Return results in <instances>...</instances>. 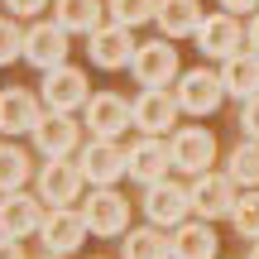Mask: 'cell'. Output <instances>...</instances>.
<instances>
[{
	"label": "cell",
	"mask_w": 259,
	"mask_h": 259,
	"mask_svg": "<svg viewBox=\"0 0 259 259\" xmlns=\"http://www.w3.org/2000/svg\"><path fill=\"white\" fill-rule=\"evenodd\" d=\"M250 53H259V15L250 19Z\"/></svg>",
	"instance_id": "836d02e7"
},
{
	"label": "cell",
	"mask_w": 259,
	"mask_h": 259,
	"mask_svg": "<svg viewBox=\"0 0 259 259\" xmlns=\"http://www.w3.org/2000/svg\"><path fill=\"white\" fill-rule=\"evenodd\" d=\"M168 158L173 168H187V173H206L216 158V139L206 130H178V139L168 144Z\"/></svg>",
	"instance_id": "8fae6325"
},
{
	"label": "cell",
	"mask_w": 259,
	"mask_h": 259,
	"mask_svg": "<svg viewBox=\"0 0 259 259\" xmlns=\"http://www.w3.org/2000/svg\"><path fill=\"white\" fill-rule=\"evenodd\" d=\"M154 19H158V29H163L168 38H183V34H197V24H202L206 15H202L197 0H158Z\"/></svg>",
	"instance_id": "44dd1931"
},
{
	"label": "cell",
	"mask_w": 259,
	"mask_h": 259,
	"mask_svg": "<svg viewBox=\"0 0 259 259\" xmlns=\"http://www.w3.org/2000/svg\"><path fill=\"white\" fill-rule=\"evenodd\" d=\"M250 259H259V245H254V250H250Z\"/></svg>",
	"instance_id": "e575fe53"
},
{
	"label": "cell",
	"mask_w": 259,
	"mask_h": 259,
	"mask_svg": "<svg viewBox=\"0 0 259 259\" xmlns=\"http://www.w3.org/2000/svg\"><path fill=\"white\" fill-rule=\"evenodd\" d=\"M231 183H245V187H259V139H250V144H240L231 154Z\"/></svg>",
	"instance_id": "484cf974"
},
{
	"label": "cell",
	"mask_w": 259,
	"mask_h": 259,
	"mask_svg": "<svg viewBox=\"0 0 259 259\" xmlns=\"http://www.w3.org/2000/svg\"><path fill=\"white\" fill-rule=\"evenodd\" d=\"M38 226H44V206L24 192H5V202H0V235L19 240V235H34Z\"/></svg>",
	"instance_id": "4fadbf2b"
},
{
	"label": "cell",
	"mask_w": 259,
	"mask_h": 259,
	"mask_svg": "<svg viewBox=\"0 0 259 259\" xmlns=\"http://www.w3.org/2000/svg\"><path fill=\"white\" fill-rule=\"evenodd\" d=\"M144 211L154 226H183L187 211H192V202H187V187L168 183V178H158V183H149L144 192Z\"/></svg>",
	"instance_id": "5b68a950"
},
{
	"label": "cell",
	"mask_w": 259,
	"mask_h": 259,
	"mask_svg": "<svg viewBox=\"0 0 259 259\" xmlns=\"http://www.w3.org/2000/svg\"><path fill=\"white\" fill-rule=\"evenodd\" d=\"M168 250H173V259H216V231H211V221H183V226H173Z\"/></svg>",
	"instance_id": "9a60e30c"
},
{
	"label": "cell",
	"mask_w": 259,
	"mask_h": 259,
	"mask_svg": "<svg viewBox=\"0 0 259 259\" xmlns=\"http://www.w3.org/2000/svg\"><path fill=\"white\" fill-rule=\"evenodd\" d=\"M130 120L139 130H149V135H158V130H173L178 120V101L168 92H144L135 106H130Z\"/></svg>",
	"instance_id": "e0dca14e"
},
{
	"label": "cell",
	"mask_w": 259,
	"mask_h": 259,
	"mask_svg": "<svg viewBox=\"0 0 259 259\" xmlns=\"http://www.w3.org/2000/svg\"><path fill=\"white\" fill-rule=\"evenodd\" d=\"M240 44H245V29L231 15H211L197 24V48L206 58H231V53H240Z\"/></svg>",
	"instance_id": "7c38bea8"
},
{
	"label": "cell",
	"mask_w": 259,
	"mask_h": 259,
	"mask_svg": "<svg viewBox=\"0 0 259 259\" xmlns=\"http://www.w3.org/2000/svg\"><path fill=\"white\" fill-rule=\"evenodd\" d=\"M221 5H226V10H235V15H245V10H254L259 0H221Z\"/></svg>",
	"instance_id": "d6a6232c"
},
{
	"label": "cell",
	"mask_w": 259,
	"mask_h": 259,
	"mask_svg": "<svg viewBox=\"0 0 259 259\" xmlns=\"http://www.w3.org/2000/svg\"><path fill=\"white\" fill-rule=\"evenodd\" d=\"M24 58L38 67V72H53V67H63L67 58V34L58 24H34L24 34Z\"/></svg>",
	"instance_id": "30bf717a"
},
{
	"label": "cell",
	"mask_w": 259,
	"mask_h": 259,
	"mask_svg": "<svg viewBox=\"0 0 259 259\" xmlns=\"http://www.w3.org/2000/svg\"><path fill=\"white\" fill-rule=\"evenodd\" d=\"M34 139H38V149H44L48 158H67L77 149V139H82V130H77L67 115H38V125H34Z\"/></svg>",
	"instance_id": "2e32d148"
},
{
	"label": "cell",
	"mask_w": 259,
	"mask_h": 259,
	"mask_svg": "<svg viewBox=\"0 0 259 259\" xmlns=\"http://www.w3.org/2000/svg\"><path fill=\"white\" fill-rule=\"evenodd\" d=\"M125 259H173V250H168V235H158L154 226H144V231H130L125 245H120Z\"/></svg>",
	"instance_id": "cb8c5ba5"
},
{
	"label": "cell",
	"mask_w": 259,
	"mask_h": 259,
	"mask_svg": "<svg viewBox=\"0 0 259 259\" xmlns=\"http://www.w3.org/2000/svg\"><path fill=\"white\" fill-rule=\"evenodd\" d=\"M135 58V44H130V29H96L92 34V63L96 67H130Z\"/></svg>",
	"instance_id": "7402d4cb"
},
{
	"label": "cell",
	"mask_w": 259,
	"mask_h": 259,
	"mask_svg": "<svg viewBox=\"0 0 259 259\" xmlns=\"http://www.w3.org/2000/svg\"><path fill=\"white\" fill-rule=\"evenodd\" d=\"M38 235H44L48 254H72L77 245L87 240V221H82V211H72V206H53V216H44Z\"/></svg>",
	"instance_id": "9c48e42d"
},
{
	"label": "cell",
	"mask_w": 259,
	"mask_h": 259,
	"mask_svg": "<svg viewBox=\"0 0 259 259\" xmlns=\"http://www.w3.org/2000/svg\"><path fill=\"white\" fill-rule=\"evenodd\" d=\"M168 163H173V158H168V144H158L154 135L139 139V144L125 154V173H130V178H139V183H158Z\"/></svg>",
	"instance_id": "d6986e66"
},
{
	"label": "cell",
	"mask_w": 259,
	"mask_h": 259,
	"mask_svg": "<svg viewBox=\"0 0 259 259\" xmlns=\"http://www.w3.org/2000/svg\"><path fill=\"white\" fill-rule=\"evenodd\" d=\"M0 259H24V250H19L10 235H0Z\"/></svg>",
	"instance_id": "1f68e13d"
},
{
	"label": "cell",
	"mask_w": 259,
	"mask_h": 259,
	"mask_svg": "<svg viewBox=\"0 0 259 259\" xmlns=\"http://www.w3.org/2000/svg\"><path fill=\"white\" fill-rule=\"evenodd\" d=\"M82 168L67 163V158H48V168L38 173V197H44L48 206H72L77 192H82Z\"/></svg>",
	"instance_id": "ba28073f"
},
{
	"label": "cell",
	"mask_w": 259,
	"mask_h": 259,
	"mask_svg": "<svg viewBox=\"0 0 259 259\" xmlns=\"http://www.w3.org/2000/svg\"><path fill=\"white\" fill-rule=\"evenodd\" d=\"M154 5L158 0H111V19L120 29H135V24H144V19H154Z\"/></svg>",
	"instance_id": "83f0119b"
},
{
	"label": "cell",
	"mask_w": 259,
	"mask_h": 259,
	"mask_svg": "<svg viewBox=\"0 0 259 259\" xmlns=\"http://www.w3.org/2000/svg\"><path fill=\"white\" fill-rule=\"evenodd\" d=\"M221 96H226V87H221V77L216 72H206V67H192V72H183L178 77V111H187V115H211L216 106H221Z\"/></svg>",
	"instance_id": "6da1fadb"
},
{
	"label": "cell",
	"mask_w": 259,
	"mask_h": 259,
	"mask_svg": "<svg viewBox=\"0 0 259 259\" xmlns=\"http://www.w3.org/2000/svg\"><path fill=\"white\" fill-rule=\"evenodd\" d=\"M82 221H87L92 235H120L125 226H130V202H125L120 192H111V187H101V192H92Z\"/></svg>",
	"instance_id": "52a82bcc"
},
{
	"label": "cell",
	"mask_w": 259,
	"mask_h": 259,
	"mask_svg": "<svg viewBox=\"0 0 259 259\" xmlns=\"http://www.w3.org/2000/svg\"><path fill=\"white\" fill-rule=\"evenodd\" d=\"M130 67H135V77H139V87H144V92H163V87L178 77V53H173V44H168V38H158V44L135 48Z\"/></svg>",
	"instance_id": "7a4b0ae2"
},
{
	"label": "cell",
	"mask_w": 259,
	"mask_h": 259,
	"mask_svg": "<svg viewBox=\"0 0 259 259\" xmlns=\"http://www.w3.org/2000/svg\"><path fill=\"white\" fill-rule=\"evenodd\" d=\"M240 130L250 139H259V96H250V101L240 106Z\"/></svg>",
	"instance_id": "f546056e"
},
{
	"label": "cell",
	"mask_w": 259,
	"mask_h": 259,
	"mask_svg": "<svg viewBox=\"0 0 259 259\" xmlns=\"http://www.w3.org/2000/svg\"><path fill=\"white\" fill-rule=\"evenodd\" d=\"M216 77H221V87L231 96L250 101V96H259V53H231Z\"/></svg>",
	"instance_id": "ac0fdd59"
},
{
	"label": "cell",
	"mask_w": 259,
	"mask_h": 259,
	"mask_svg": "<svg viewBox=\"0 0 259 259\" xmlns=\"http://www.w3.org/2000/svg\"><path fill=\"white\" fill-rule=\"evenodd\" d=\"M29 178V154L19 144H0V192H19Z\"/></svg>",
	"instance_id": "d4e9b609"
},
{
	"label": "cell",
	"mask_w": 259,
	"mask_h": 259,
	"mask_svg": "<svg viewBox=\"0 0 259 259\" xmlns=\"http://www.w3.org/2000/svg\"><path fill=\"white\" fill-rule=\"evenodd\" d=\"M231 221H235V231H240V235L259 240V192H245V197H235V206H231Z\"/></svg>",
	"instance_id": "4316f807"
},
{
	"label": "cell",
	"mask_w": 259,
	"mask_h": 259,
	"mask_svg": "<svg viewBox=\"0 0 259 259\" xmlns=\"http://www.w3.org/2000/svg\"><path fill=\"white\" fill-rule=\"evenodd\" d=\"M34 125H38V101H34V96L19 92V87L0 92V130L19 135V130H34Z\"/></svg>",
	"instance_id": "603a6c76"
},
{
	"label": "cell",
	"mask_w": 259,
	"mask_h": 259,
	"mask_svg": "<svg viewBox=\"0 0 259 259\" xmlns=\"http://www.w3.org/2000/svg\"><path fill=\"white\" fill-rule=\"evenodd\" d=\"M48 259H63V254H48Z\"/></svg>",
	"instance_id": "d590c367"
},
{
	"label": "cell",
	"mask_w": 259,
	"mask_h": 259,
	"mask_svg": "<svg viewBox=\"0 0 259 259\" xmlns=\"http://www.w3.org/2000/svg\"><path fill=\"white\" fill-rule=\"evenodd\" d=\"M44 5H48V0H5V10H10V15H38Z\"/></svg>",
	"instance_id": "4dcf8cb0"
},
{
	"label": "cell",
	"mask_w": 259,
	"mask_h": 259,
	"mask_svg": "<svg viewBox=\"0 0 259 259\" xmlns=\"http://www.w3.org/2000/svg\"><path fill=\"white\" fill-rule=\"evenodd\" d=\"M44 101L53 106L58 115H67V111H77V106H87L92 96H87V77H82V67H53V72H44Z\"/></svg>",
	"instance_id": "277c9868"
},
{
	"label": "cell",
	"mask_w": 259,
	"mask_h": 259,
	"mask_svg": "<svg viewBox=\"0 0 259 259\" xmlns=\"http://www.w3.org/2000/svg\"><path fill=\"white\" fill-rule=\"evenodd\" d=\"M77 168H82V178H92L96 187H111L115 178H125V149L115 144V139H92V144L82 149V158H77Z\"/></svg>",
	"instance_id": "8992f818"
},
{
	"label": "cell",
	"mask_w": 259,
	"mask_h": 259,
	"mask_svg": "<svg viewBox=\"0 0 259 259\" xmlns=\"http://www.w3.org/2000/svg\"><path fill=\"white\" fill-rule=\"evenodd\" d=\"M15 53L24 58V34L15 19H0V63H15Z\"/></svg>",
	"instance_id": "f1b7e54d"
},
{
	"label": "cell",
	"mask_w": 259,
	"mask_h": 259,
	"mask_svg": "<svg viewBox=\"0 0 259 259\" xmlns=\"http://www.w3.org/2000/svg\"><path fill=\"white\" fill-rule=\"evenodd\" d=\"M53 24L63 34H87L92 38L101 29V0H58L53 5Z\"/></svg>",
	"instance_id": "ffe728a7"
},
{
	"label": "cell",
	"mask_w": 259,
	"mask_h": 259,
	"mask_svg": "<svg viewBox=\"0 0 259 259\" xmlns=\"http://www.w3.org/2000/svg\"><path fill=\"white\" fill-rule=\"evenodd\" d=\"M187 202H192V211L202 216V221H216V216H231L235 206V183L226 173H197L192 192H187Z\"/></svg>",
	"instance_id": "3957f363"
},
{
	"label": "cell",
	"mask_w": 259,
	"mask_h": 259,
	"mask_svg": "<svg viewBox=\"0 0 259 259\" xmlns=\"http://www.w3.org/2000/svg\"><path fill=\"white\" fill-rule=\"evenodd\" d=\"M130 125V106L115 92H101L87 101V130H96V139H115Z\"/></svg>",
	"instance_id": "5bb4252c"
}]
</instances>
